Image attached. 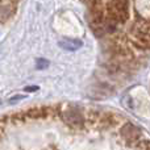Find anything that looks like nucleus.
Masks as SVG:
<instances>
[{
  "instance_id": "7ed1b4c3",
  "label": "nucleus",
  "mask_w": 150,
  "mask_h": 150,
  "mask_svg": "<svg viewBox=\"0 0 150 150\" xmlns=\"http://www.w3.org/2000/svg\"><path fill=\"white\" fill-rule=\"evenodd\" d=\"M120 134H121V137L124 138L128 144H133L140 140L141 136H142V132H141V129H138L136 125L130 124V122H127V124H124L122 128L120 129Z\"/></svg>"
},
{
  "instance_id": "0eeeda50",
  "label": "nucleus",
  "mask_w": 150,
  "mask_h": 150,
  "mask_svg": "<svg viewBox=\"0 0 150 150\" xmlns=\"http://www.w3.org/2000/svg\"><path fill=\"white\" fill-rule=\"evenodd\" d=\"M38 90V87L37 86H32V87H26L25 91H28V92H34V91Z\"/></svg>"
},
{
  "instance_id": "39448f33",
  "label": "nucleus",
  "mask_w": 150,
  "mask_h": 150,
  "mask_svg": "<svg viewBox=\"0 0 150 150\" xmlns=\"http://www.w3.org/2000/svg\"><path fill=\"white\" fill-rule=\"evenodd\" d=\"M11 8L9 7H0V21H4L7 17L11 16Z\"/></svg>"
},
{
  "instance_id": "f257e3e1",
  "label": "nucleus",
  "mask_w": 150,
  "mask_h": 150,
  "mask_svg": "<svg viewBox=\"0 0 150 150\" xmlns=\"http://www.w3.org/2000/svg\"><path fill=\"white\" fill-rule=\"evenodd\" d=\"M119 24H124L129 18V0H111L105 11Z\"/></svg>"
},
{
  "instance_id": "423d86ee",
  "label": "nucleus",
  "mask_w": 150,
  "mask_h": 150,
  "mask_svg": "<svg viewBox=\"0 0 150 150\" xmlns=\"http://www.w3.org/2000/svg\"><path fill=\"white\" fill-rule=\"evenodd\" d=\"M47 66H49V61L44 59V58H40V59H37V61H36V67L38 69V70L46 69Z\"/></svg>"
},
{
  "instance_id": "20e7f679",
  "label": "nucleus",
  "mask_w": 150,
  "mask_h": 150,
  "mask_svg": "<svg viewBox=\"0 0 150 150\" xmlns=\"http://www.w3.org/2000/svg\"><path fill=\"white\" fill-rule=\"evenodd\" d=\"M59 47L65 50H70V52H75V50L80 49L83 46V42L80 40H74V38H63L58 42Z\"/></svg>"
},
{
  "instance_id": "f03ea898",
  "label": "nucleus",
  "mask_w": 150,
  "mask_h": 150,
  "mask_svg": "<svg viewBox=\"0 0 150 150\" xmlns=\"http://www.w3.org/2000/svg\"><path fill=\"white\" fill-rule=\"evenodd\" d=\"M61 117L66 124L71 127H82L84 124V115L76 108H67L61 112Z\"/></svg>"
}]
</instances>
